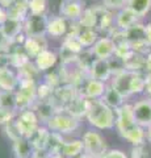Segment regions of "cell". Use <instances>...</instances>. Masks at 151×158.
<instances>
[{
    "label": "cell",
    "instance_id": "cell-1",
    "mask_svg": "<svg viewBox=\"0 0 151 158\" xmlns=\"http://www.w3.org/2000/svg\"><path fill=\"white\" fill-rule=\"evenodd\" d=\"M116 129L118 135L130 142L133 146L145 145L146 129L137 124L133 113V104L125 103L122 107L116 110Z\"/></svg>",
    "mask_w": 151,
    "mask_h": 158
},
{
    "label": "cell",
    "instance_id": "cell-2",
    "mask_svg": "<svg viewBox=\"0 0 151 158\" xmlns=\"http://www.w3.org/2000/svg\"><path fill=\"white\" fill-rule=\"evenodd\" d=\"M85 117L92 127L100 131L116 127V111L106 106L101 99H89Z\"/></svg>",
    "mask_w": 151,
    "mask_h": 158
},
{
    "label": "cell",
    "instance_id": "cell-3",
    "mask_svg": "<svg viewBox=\"0 0 151 158\" xmlns=\"http://www.w3.org/2000/svg\"><path fill=\"white\" fill-rule=\"evenodd\" d=\"M83 144H84V152L88 153L93 158L103 157L108 152L105 138L96 131H88L83 135Z\"/></svg>",
    "mask_w": 151,
    "mask_h": 158
},
{
    "label": "cell",
    "instance_id": "cell-4",
    "mask_svg": "<svg viewBox=\"0 0 151 158\" xmlns=\"http://www.w3.org/2000/svg\"><path fill=\"white\" fill-rule=\"evenodd\" d=\"M47 128L50 132H57L61 135L72 133L79 128V118L71 116L66 112H59L47 123Z\"/></svg>",
    "mask_w": 151,
    "mask_h": 158
},
{
    "label": "cell",
    "instance_id": "cell-5",
    "mask_svg": "<svg viewBox=\"0 0 151 158\" xmlns=\"http://www.w3.org/2000/svg\"><path fill=\"white\" fill-rule=\"evenodd\" d=\"M16 124L18 127V129L21 132V136L25 138H30V136L38 129V117L36 115V112L32 110H25V111H20L18 116L14 118Z\"/></svg>",
    "mask_w": 151,
    "mask_h": 158
},
{
    "label": "cell",
    "instance_id": "cell-6",
    "mask_svg": "<svg viewBox=\"0 0 151 158\" xmlns=\"http://www.w3.org/2000/svg\"><path fill=\"white\" fill-rule=\"evenodd\" d=\"M49 19L45 15H30L24 23V31L28 37H43L47 33Z\"/></svg>",
    "mask_w": 151,
    "mask_h": 158
},
{
    "label": "cell",
    "instance_id": "cell-7",
    "mask_svg": "<svg viewBox=\"0 0 151 158\" xmlns=\"http://www.w3.org/2000/svg\"><path fill=\"white\" fill-rule=\"evenodd\" d=\"M133 113L139 127L145 129L151 127V99L145 96L141 100H137L133 104Z\"/></svg>",
    "mask_w": 151,
    "mask_h": 158
},
{
    "label": "cell",
    "instance_id": "cell-8",
    "mask_svg": "<svg viewBox=\"0 0 151 158\" xmlns=\"http://www.w3.org/2000/svg\"><path fill=\"white\" fill-rule=\"evenodd\" d=\"M32 110L36 112L38 120H42L43 123H46V124L57 113H59V110H58L57 106L54 104L53 99H50V100H37Z\"/></svg>",
    "mask_w": 151,
    "mask_h": 158
},
{
    "label": "cell",
    "instance_id": "cell-9",
    "mask_svg": "<svg viewBox=\"0 0 151 158\" xmlns=\"http://www.w3.org/2000/svg\"><path fill=\"white\" fill-rule=\"evenodd\" d=\"M84 3L81 0H63L59 7V13L63 19L79 20L84 12Z\"/></svg>",
    "mask_w": 151,
    "mask_h": 158
},
{
    "label": "cell",
    "instance_id": "cell-10",
    "mask_svg": "<svg viewBox=\"0 0 151 158\" xmlns=\"http://www.w3.org/2000/svg\"><path fill=\"white\" fill-rule=\"evenodd\" d=\"M93 56L99 59H109L110 57L114 56L116 53V44L113 42L109 36L101 37L97 40V42L92 48Z\"/></svg>",
    "mask_w": 151,
    "mask_h": 158
},
{
    "label": "cell",
    "instance_id": "cell-11",
    "mask_svg": "<svg viewBox=\"0 0 151 158\" xmlns=\"http://www.w3.org/2000/svg\"><path fill=\"white\" fill-rule=\"evenodd\" d=\"M88 75L92 79H96V81H101V82H106L110 77H113L109 66V61L108 59H99L96 58L92 66L88 71Z\"/></svg>",
    "mask_w": 151,
    "mask_h": 158
},
{
    "label": "cell",
    "instance_id": "cell-12",
    "mask_svg": "<svg viewBox=\"0 0 151 158\" xmlns=\"http://www.w3.org/2000/svg\"><path fill=\"white\" fill-rule=\"evenodd\" d=\"M88 103H89V99H87L84 95H81V94H77L69 104L63 108V112L69 113V115L74 116L76 118H80L87 115Z\"/></svg>",
    "mask_w": 151,
    "mask_h": 158
},
{
    "label": "cell",
    "instance_id": "cell-13",
    "mask_svg": "<svg viewBox=\"0 0 151 158\" xmlns=\"http://www.w3.org/2000/svg\"><path fill=\"white\" fill-rule=\"evenodd\" d=\"M22 29H24V24L21 20L12 19V17H7L6 21L0 25V31H2L3 37L8 40V41H12V40H16L17 37H20V33Z\"/></svg>",
    "mask_w": 151,
    "mask_h": 158
},
{
    "label": "cell",
    "instance_id": "cell-14",
    "mask_svg": "<svg viewBox=\"0 0 151 158\" xmlns=\"http://www.w3.org/2000/svg\"><path fill=\"white\" fill-rule=\"evenodd\" d=\"M133 71L125 70L122 73L113 75V81L110 85L113 86L117 91H120L125 98H129L131 95L130 87H131V78H133Z\"/></svg>",
    "mask_w": 151,
    "mask_h": 158
},
{
    "label": "cell",
    "instance_id": "cell-15",
    "mask_svg": "<svg viewBox=\"0 0 151 158\" xmlns=\"http://www.w3.org/2000/svg\"><path fill=\"white\" fill-rule=\"evenodd\" d=\"M138 21H141V20L128 6L120 9L116 15V28L121 29V31H128L130 27H133Z\"/></svg>",
    "mask_w": 151,
    "mask_h": 158
},
{
    "label": "cell",
    "instance_id": "cell-16",
    "mask_svg": "<svg viewBox=\"0 0 151 158\" xmlns=\"http://www.w3.org/2000/svg\"><path fill=\"white\" fill-rule=\"evenodd\" d=\"M106 86L108 85H105L104 82L89 78L83 86V95L87 99H101L105 94Z\"/></svg>",
    "mask_w": 151,
    "mask_h": 158
},
{
    "label": "cell",
    "instance_id": "cell-17",
    "mask_svg": "<svg viewBox=\"0 0 151 158\" xmlns=\"http://www.w3.org/2000/svg\"><path fill=\"white\" fill-rule=\"evenodd\" d=\"M125 99L126 98L120 91H117L112 85H108L106 86L104 96L101 98V100H103L108 107H110L112 110L116 111V110H118L120 107H122L125 104Z\"/></svg>",
    "mask_w": 151,
    "mask_h": 158
},
{
    "label": "cell",
    "instance_id": "cell-18",
    "mask_svg": "<svg viewBox=\"0 0 151 158\" xmlns=\"http://www.w3.org/2000/svg\"><path fill=\"white\" fill-rule=\"evenodd\" d=\"M24 50L28 57L37 58L43 50H46V42L43 37H26L24 41Z\"/></svg>",
    "mask_w": 151,
    "mask_h": 158
},
{
    "label": "cell",
    "instance_id": "cell-19",
    "mask_svg": "<svg viewBox=\"0 0 151 158\" xmlns=\"http://www.w3.org/2000/svg\"><path fill=\"white\" fill-rule=\"evenodd\" d=\"M49 135H50V131H49L47 127H38V129L30 136V138H29V141H30L34 152H45L46 153Z\"/></svg>",
    "mask_w": 151,
    "mask_h": 158
},
{
    "label": "cell",
    "instance_id": "cell-20",
    "mask_svg": "<svg viewBox=\"0 0 151 158\" xmlns=\"http://www.w3.org/2000/svg\"><path fill=\"white\" fill-rule=\"evenodd\" d=\"M67 32V23L66 19L62 16H55L49 19V25H47V33L51 37H61Z\"/></svg>",
    "mask_w": 151,
    "mask_h": 158
},
{
    "label": "cell",
    "instance_id": "cell-21",
    "mask_svg": "<svg viewBox=\"0 0 151 158\" xmlns=\"http://www.w3.org/2000/svg\"><path fill=\"white\" fill-rule=\"evenodd\" d=\"M13 152L16 158H30L34 154V149H33L30 141L25 137L13 142Z\"/></svg>",
    "mask_w": 151,
    "mask_h": 158
},
{
    "label": "cell",
    "instance_id": "cell-22",
    "mask_svg": "<svg viewBox=\"0 0 151 158\" xmlns=\"http://www.w3.org/2000/svg\"><path fill=\"white\" fill-rule=\"evenodd\" d=\"M84 153V144L83 140L66 141L62 148V156L66 158H76Z\"/></svg>",
    "mask_w": 151,
    "mask_h": 158
},
{
    "label": "cell",
    "instance_id": "cell-23",
    "mask_svg": "<svg viewBox=\"0 0 151 158\" xmlns=\"http://www.w3.org/2000/svg\"><path fill=\"white\" fill-rule=\"evenodd\" d=\"M18 86V79L9 69L0 70V90L3 91H13Z\"/></svg>",
    "mask_w": 151,
    "mask_h": 158
},
{
    "label": "cell",
    "instance_id": "cell-24",
    "mask_svg": "<svg viewBox=\"0 0 151 158\" xmlns=\"http://www.w3.org/2000/svg\"><path fill=\"white\" fill-rule=\"evenodd\" d=\"M57 63V56L55 53H53L50 50H43L40 56L36 58V67L40 71H46L50 70L51 67H54V65Z\"/></svg>",
    "mask_w": 151,
    "mask_h": 158
},
{
    "label": "cell",
    "instance_id": "cell-25",
    "mask_svg": "<svg viewBox=\"0 0 151 158\" xmlns=\"http://www.w3.org/2000/svg\"><path fill=\"white\" fill-rule=\"evenodd\" d=\"M65 140L61 133L50 132L47 138V145H46V153L47 154H62V148L65 145Z\"/></svg>",
    "mask_w": 151,
    "mask_h": 158
},
{
    "label": "cell",
    "instance_id": "cell-26",
    "mask_svg": "<svg viewBox=\"0 0 151 158\" xmlns=\"http://www.w3.org/2000/svg\"><path fill=\"white\" fill-rule=\"evenodd\" d=\"M128 7L142 20L151 11V0H128Z\"/></svg>",
    "mask_w": 151,
    "mask_h": 158
},
{
    "label": "cell",
    "instance_id": "cell-27",
    "mask_svg": "<svg viewBox=\"0 0 151 158\" xmlns=\"http://www.w3.org/2000/svg\"><path fill=\"white\" fill-rule=\"evenodd\" d=\"M0 108L8 111H16L17 110V102H16V92L14 91H3L0 90Z\"/></svg>",
    "mask_w": 151,
    "mask_h": 158
},
{
    "label": "cell",
    "instance_id": "cell-28",
    "mask_svg": "<svg viewBox=\"0 0 151 158\" xmlns=\"http://www.w3.org/2000/svg\"><path fill=\"white\" fill-rule=\"evenodd\" d=\"M77 38H79L83 48H89V46H93L97 42L99 34L93 29H81L79 34H77Z\"/></svg>",
    "mask_w": 151,
    "mask_h": 158
},
{
    "label": "cell",
    "instance_id": "cell-29",
    "mask_svg": "<svg viewBox=\"0 0 151 158\" xmlns=\"http://www.w3.org/2000/svg\"><path fill=\"white\" fill-rule=\"evenodd\" d=\"M146 87V74L143 73H134L133 78H131V95H139V94H145Z\"/></svg>",
    "mask_w": 151,
    "mask_h": 158
},
{
    "label": "cell",
    "instance_id": "cell-30",
    "mask_svg": "<svg viewBox=\"0 0 151 158\" xmlns=\"http://www.w3.org/2000/svg\"><path fill=\"white\" fill-rule=\"evenodd\" d=\"M63 49H66L67 52H70L72 54H80L84 48H83V45L80 44L77 36H75V34H70V36L66 37L65 42H63Z\"/></svg>",
    "mask_w": 151,
    "mask_h": 158
},
{
    "label": "cell",
    "instance_id": "cell-31",
    "mask_svg": "<svg viewBox=\"0 0 151 158\" xmlns=\"http://www.w3.org/2000/svg\"><path fill=\"white\" fill-rule=\"evenodd\" d=\"M47 6V0H29L30 15H43Z\"/></svg>",
    "mask_w": 151,
    "mask_h": 158
},
{
    "label": "cell",
    "instance_id": "cell-32",
    "mask_svg": "<svg viewBox=\"0 0 151 158\" xmlns=\"http://www.w3.org/2000/svg\"><path fill=\"white\" fill-rule=\"evenodd\" d=\"M54 94V88L45 83L37 87V100H50Z\"/></svg>",
    "mask_w": 151,
    "mask_h": 158
},
{
    "label": "cell",
    "instance_id": "cell-33",
    "mask_svg": "<svg viewBox=\"0 0 151 158\" xmlns=\"http://www.w3.org/2000/svg\"><path fill=\"white\" fill-rule=\"evenodd\" d=\"M6 132H7V136L12 140V142L22 138L21 132H20V129H18V127L16 124V120H12L11 123H8V124L6 125Z\"/></svg>",
    "mask_w": 151,
    "mask_h": 158
},
{
    "label": "cell",
    "instance_id": "cell-34",
    "mask_svg": "<svg viewBox=\"0 0 151 158\" xmlns=\"http://www.w3.org/2000/svg\"><path fill=\"white\" fill-rule=\"evenodd\" d=\"M103 4L109 11H114V9L120 11V9L128 6V0H103Z\"/></svg>",
    "mask_w": 151,
    "mask_h": 158
},
{
    "label": "cell",
    "instance_id": "cell-35",
    "mask_svg": "<svg viewBox=\"0 0 151 158\" xmlns=\"http://www.w3.org/2000/svg\"><path fill=\"white\" fill-rule=\"evenodd\" d=\"M130 158H149V152H147V149L145 148V145L133 146V149H131Z\"/></svg>",
    "mask_w": 151,
    "mask_h": 158
},
{
    "label": "cell",
    "instance_id": "cell-36",
    "mask_svg": "<svg viewBox=\"0 0 151 158\" xmlns=\"http://www.w3.org/2000/svg\"><path fill=\"white\" fill-rule=\"evenodd\" d=\"M12 120H14V112L4 110V108H0V124L7 125L8 123H11Z\"/></svg>",
    "mask_w": 151,
    "mask_h": 158
},
{
    "label": "cell",
    "instance_id": "cell-37",
    "mask_svg": "<svg viewBox=\"0 0 151 158\" xmlns=\"http://www.w3.org/2000/svg\"><path fill=\"white\" fill-rule=\"evenodd\" d=\"M100 158H130V157L126 154L125 152L120 150V149H110Z\"/></svg>",
    "mask_w": 151,
    "mask_h": 158
},
{
    "label": "cell",
    "instance_id": "cell-38",
    "mask_svg": "<svg viewBox=\"0 0 151 158\" xmlns=\"http://www.w3.org/2000/svg\"><path fill=\"white\" fill-rule=\"evenodd\" d=\"M145 96L151 99V73L146 74V87H145Z\"/></svg>",
    "mask_w": 151,
    "mask_h": 158
},
{
    "label": "cell",
    "instance_id": "cell-39",
    "mask_svg": "<svg viewBox=\"0 0 151 158\" xmlns=\"http://www.w3.org/2000/svg\"><path fill=\"white\" fill-rule=\"evenodd\" d=\"M151 73V50L145 54V74Z\"/></svg>",
    "mask_w": 151,
    "mask_h": 158
},
{
    "label": "cell",
    "instance_id": "cell-40",
    "mask_svg": "<svg viewBox=\"0 0 151 158\" xmlns=\"http://www.w3.org/2000/svg\"><path fill=\"white\" fill-rule=\"evenodd\" d=\"M8 65H11V62H9V56L0 54V70H3V69H8Z\"/></svg>",
    "mask_w": 151,
    "mask_h": 158
},
{
    "label": "cell",
    "instance_id": "cell-41",
    "mask_svg": "<svg viewBox=\"0 0 151 158\" xmlns=\"http://www.w3.org/2000/svg\"><path fill=\"white\" fill-rule=\"evenodd\" d=\"M146 41L151 48V21L146 24Z\"/></svg>",
    "mask_w": 151,
    "mask_h": 158
},
{
    "label": "cell",
    "instance_id": "cell-42",
    "mask_svg": "<svg viewBox=\"0 0 151 158\" xmlns=\"http://www.w3.org/2000/svg\"><path fill=\"white\" fill-rule=\"evenodd\" d=\"M7 17H8L7 12L4 11V9H3L2 7H0V25H2V24H3L4 21H6V19H7Z\"/></svg>",
    "mask_w": 151,
    "mask_h": 158
},
{
    "label": "cell",
    "instance_id": "cell-43",
    "mask_svg": "<svg viewBox=\"0 0 151 158\" xmlns=\"http://www.w3.org/2000/svg\"><path fill=\"white\" fill-rule=\"evenodd\" d=\"M12 2H13V0H0V6L8 8L9 6H11V3H12Z\"/></svg>",
    "mask_w": 151,
    "mask_h": 158
},
{
    "label": "cell",
    "instance_id": "cell-44",
    "mask_svg": "<svg viewBox=\"0 0 151 158\" xmlns=\"http://www.w3.org/2000/svg\"><path fill=\"white\" fill-rule=\"evenodd\" d=\"M146 137H147V141L151 144V127H149L147 129H146Z\"/></svg>",
    "mask_w": 151,
    "mask_h": 158
},
{
    "label": "cell",
    "instance_id": "cell-45",
    "mask_svg": "<svg viewBox=\"0 0 151 158\" xmlns=\"http://www.w3.org/2000/svg\"><path fill=\"white\" fill-rule=\"evenodd\" d=\"M45 158H65L62 154H47Z\"/></svg>",
    "mask_w": 151,
    "mask_h": 158
},
{
    "label": "cell",
    "instance_id": "cell-46",
    "mask_svg": "<svg viewBox=\"0 0 151 158\" xmlns=\"http://www.w3.org/2000/svg\"><path fill=\"white\" fill-rule=\"evenodd\" d=\"M76 158H93V157L89 156L88 153H85V152H84V153H83V154H80L79 157H76Z\"/></svg>",
    "mask_w": 151,
    "mask_h": 158
},
{
    "label": "cell",
    "instance_id": "cell-47",
    "mask_svg": "<svg viewBox=\"0 0 151 158\" xmlns=\"http://www.w3.org/2000/svg\"><path fill=\"white\" fill-rule=\"evenodd\" d=\"M0 38H4V37H3V34H2V31H0Z\"/></svg>",
    "mask_w": 151,
    "mask_h": 158
}]
</instances>
